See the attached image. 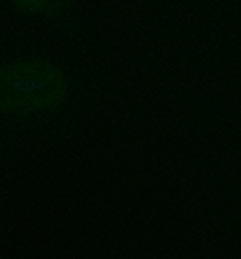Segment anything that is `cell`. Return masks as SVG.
<instances>
[{
    "label": "cell",
    "mask_w": 241,
    "mask_h": 259,
    "mask_svg": "<svg viewBox=\"0 0 241 259\" xmlns=\"http://www.w3.org/2000/svg\"><path fill=\"white\" fill-rule=\"evenodd\" d=\"M76 93L73 73L51 56L15 53L0 66V118L8 128L61 118L73 106Z\"/></svg>",
    "instance_id": "obj_1"
},
{
    "label": "cell",
    "mask_w": 241,
    "mask_h": 259,
    "mask_svg": "<svg viewBox=\"0 0 241 259\" xmlns=\"http://www.w3.org/2000/svg\"><path fill=\"white\" fill-rule=\"evenodd\" d=\"M8 5L18 15L38 18V20H45L53 28H58L66 35V40L78 53L85 56V61H90L85 35H83V28H80L78 3L76 0H8Z\"/></svg>",
    "instance_id": "obj_2"
}]
</instances>
